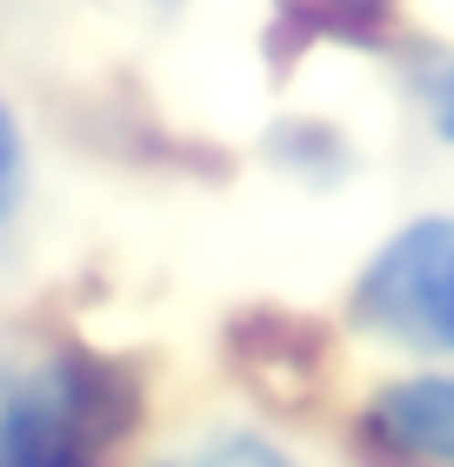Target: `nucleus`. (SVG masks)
<instances>
[{
  "mask_svg": "<svg viewBox=\"0 0 454 467\" xmlns=\"http://www.w3.org/2000/svg\"><path fill=\"white\" fill-rule=\"evenodd\" d=\"M375 428L407 454L448 461L454 467V374L435 380H401L375 400Z\"/></svg>",
  "mask_w": 454,
  "mask_h": 467,
  "instance_id": "7ed1b4c3",
  "label": "nucleus"
},
{
  "mask_svg": "<svg viewBox=\"0 0 454 467\" xmlns=\"http://www.w3.org/2000/svg\"><path fill=\"white\" fill-rule=\"evenodd\" d=\"M167 467H294V461L274 454L268 441H254V434H214V441H201V448L174 454Z\"/></svg>",
  "mask_w": 454,
  "mask_h": 467,
  "instance_id": "20e7f679",
  "label": "nucleus"
},
{
  "mask_svg": "<svg viewBox=\"0 0 454 467\" xmlns=\"http://www.w3.org/2000/svg\"><path fill=\"white\" fill-rule=\"evenodd\" d=\"M441 134L454 140V80H448V94H441Z\"/></svg>",
  "mask_w": 454,
  "mask_h": 467,
  "instance_id": "423d86ee",
  "label": "nucleus"
},
{
  "mask_svg": "<svg viewBox=\"0 0 454 467\" xmlns=\"http://www.w3.org/2000/svg\"><path fill=\"white\" fill-rule=\"evenodd\" d=\"M134 420L121 368L68 354L0 400V467H94Z\"/></svg>",
  "mask_w": 454,
  "mask_h": 467,
  "instance_id": "f257e3e1",
  "label": "nucleus"
},
{
  "mask_svg": "<svg viewBox=\"0 0 454 467\" xmlns=\"http://www.w3.org/2000/svg\"><path fill=\"white\" fill-rule=\"evenodd\" d=\"M361 321L387 341L454 354V221H415L361 274Z\"/></svg>",
  "mask_w": 454,
  "mask_h": 467,
  "instance_id": "f03ea898",
  "label": "nucleus"
},
{
  "mask_svg": "<svg viewBox=\"0 0 454 467\" xmlns=\"http://www.w3.org/2000/svg\"><path fill=\"white\" fill-rule=\"evenodd\" d=\"M354 7H367V0H354Z\"/></svg>",
  "mask_w": 454,
  "mask_h": 467,
  "instance_id": "0eeeda50",
  "label": "nucleus"
},
{
  "mask_svg": "<svg viewBox=\"0 0 454 467\" xmlns=\"http://www.w3.org/2000/svg\"><path fill=\"white\" fill-rule=\"evenodd\" d=\"M14 181H20V140H14V120L0 114V207H7Z\"/></svg>",
  "mask_w": 454,
  "mask_h": 467,
  "instance_id": "39448f33",
  "label": "nucleus"
}]
</instances>
